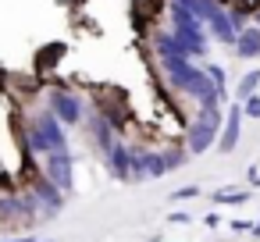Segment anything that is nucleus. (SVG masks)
<instances>
[{"label":"nucleus","mask_w":260,"mask_h":242,"mask_svg":"<svg viewBox=\"0 0 260 242\" xmlns=\"http://www.w3.org/2000/svg\"><path fill=\"white\" fill-rule=\"evenodd\" d=\"M217 132H221V111H217V107L200 111L196 125L185 132V150H189V153H203V150H210V143H217Z\"/></svg>","instance_id":"f03ea898"},{"label":"nucleus","mask_w":260,"mask_h":242,"mask_svg":"<svg viewBox=\"0 0 260 242\" xmlns=\"http://www.w3.org/2000/svg\"><path fill=\"white\" fill-rule=\"evenodd\" d=\"M242 118H260V96H246V103H242Z\"/></svg>","instance_id":"ddd939ff"},{"label":"nucleus","mask_w":260,"mask_h":242,"mask_svg":"<svg viewBox=\"0 0 260 242\" xmlns=\"http://www.w3.org/2000/svg\"><path fill=\"white\" fill-rule=\"evenodd\" d=\"M164 157V167L171 171V167H178V164H189V150L185 146H171L168 153H160Z\"/></svg>","instance_id":"9b49d317"},{"label":"nucleus","mask_w":260,"mask_h":242,"mask_svg":"<svg viewBox=\"0 0 260 242\" xmlns=\"http://www.w3.org/2000/svg\"><path fill=\"white\" fill-rule=\"evenodd\" d=\"M89 132H93V143H96L104 153H107V150L114 146V139H118L114 125H111V121H107V118H104L96 107H93V114H89Z\"/></svg>","instance_id":"423d86ee"},{"label":"nucleus","mask_w":260,"mask_h":242,"mask_svg":"<svg viewBox=\"0 0 260 242\" xmlns=\"http://www.w3.org/2000/svg\"><path fill=\"white\" fill-rule=\"evenodd\" d=\"M168 221H171V224H189V221H192V217H189V214H185V210H182V214H168Z\"/></svg>","instance_id":"2eb2a0df"},{"label":"nucleus","mask_w":260,"mask_h":242,"mask_svg":"<svg viewBox=\"0 0 260 242\" xmlns=\"http://www.w3.org/2000/svg\"><path fill=\"white\" fill-rule=\"evenodd\" d=\"M47 111L61 121V125H79L82 118H86V111H82V100L64 86V82H57L54 89H50V96H47Z\"/></svg>","instance_id":"7ed1b4c3"},{"label":"nucleus","mask_w":260,"mask_h":242,"mask_svg":"<svg viewBox=\"0 0 260 242\" xmlns=\"http://www.w3.org/2000/svg\"><path fill=\"white\" fill-rule=\"evenodd\" d=\"M61 192H72V150H57V153H47L43 157V167H40Z\"/></svg>","instance_id":"20e7f679"},{"label":"nucleus","mask_w":260,"mask_h":242,"mask_svg":"<svg viewBox=\"0 0 260 242\" xmlns=\"http://www.w3.org/2000/svg\"><path fill=\"white\" fill-rule=\"evenodd\" d=\"M239 57H260V29L256 25H242L235 32V47H232Z\"/></svg>","instance_id":"1a4fd4ad"},{"label":"nucleus","mask_w":260,"mask_h":242,"mask_svg":"<svg viewBox=\"0 0 260 242\" xmlns=\"http://www.w3.org/2000/svg\"><path fill=\"white\" fill-rule=\"evenodd\" d=\"M239 125H242V103H232V107H228V121H224L221 139H217V146H221L224 153L235 150V143H239Z\"/></svg>","instance_id":"6e6552de"},{"label":"nucleus","mask_w":260,"mask_h":242,"mask_svg":"<svg viewBox=\"0 0 260 242\" xmlns=\"http://www.w3.org/2000/svg\"><path fill=\"white\" fill-rule=\"evenodd\" d=\"M107 160H111L114 178H121V182H128V178H132V150H128L121 139H114V146L107 150Z\"/></svg>","instance_id":"0eeeda50"},{"label":"nucleus","mask_w":260,"mask_h":242,"mask_svg":"<svg viewBox=\"0 0 260 242\" xmlns=\"http://www.w3.org/2000/svg\"><path fill=\"white\" fill-rule=\"evenodd\" d=\"M217 221H221L217 214H207V217H203V224H207V228H217Z\"/></svg>","instance_id":"f3484780"},{"label":"nucleus","mask_w":260,"mask_h":242,"mask_svg":"<svg viewBox=\"0 0 260 242\" xmlns=\"http://www.w3.org/2000/svg\"><path fill=\"white\" fill-rule=\"evenodd\" d=\"M32 242H36V238H32ZM40 242H50V238H40Z\"/></svg>","instance_id":"aec40b11"},{"label":"nucleus","mask_w":260,"mask_h":242,"mask_svg":"<svg viewBox=\"0 0 260 242\" xmlns=\"http://www.w3.org/2000/svg\"><path fill=\"white\" fill-rule=\"evenodd\" d=\"M153 50H157V57H196V50L185 40H178L175 32H153Z\"/></svg>","instance_id":"39448f33"},{"label":"nucleus","mask_w":260,"mask_h":242,"mask_svg":"<svg viewBox=\"0 0 260 242\" xmlns=\"http://www.w3.org/2000/svg\"><path fill=\"white\" fill-rule=\"evenodd\" d=\"M253 231H256V235H260V221H256V224H253Z\"/></svg>","instance_id":"6ab92c4d"},{"label":"nucleus","mask_w":260,"mask_h":242,"mask_svg":"<svg viewBox=\"0 0 260 242\" xmlns=\"http://www.w3.org/2000/svg\"><path fill=\"white\" fill-rule=\"evenodd\" d=\"M246 199H249V192H235V189L214 192V203H246Z\"/></svg>","instance_id":"f8f14e48"},{"label":"nucleus","mask_w":260,"mask_h":242,"mask_svg":"<svg viewBox=\"0 0 260 242\" xmlns=\"http://www.w3.org/2000/svg\"><path fill=\"white\" fill-rule=\"evenodd\" d=\"M171 25H175V36L178 40H185L192 50H196V57L207 50V36H203V22L189 11V8H182L178 0H171Z\"/></svg>","instance_id":"f257e3e1"},{"label":"nucleus","mask_w":260,"mask_h":242,"mask_svg":"<svg viewBox=\"0 0 260 242\" xmlns=\"http://www.w3.org/2000/svg\"><path fill=\"white\" fill-rule=\"evenodd\" d=\"M260 86V68H253V72H246L242 75V82L235 86V100H246V96H253V89Z\"/></svg>","instance_id":"9d476101"},{"label":"nucleus","mask_w":260,"mask_h":242,"mask_svg":"<svg viewBox=\"0 0 260 242\" xmlns=\"http://www.w3.org/2000/svg\"><path fill=\"white\" fill-rule=\"evenodd\" d=\"M232 228H235V231H249L253 224H249V221H239V217H235V221H232Z\"/></svg>","instance_id":"dca6fc26"},{"label":"nucleus","mask_w":260,"mask_h":242,"mask_svg":"<svg viewBox=\"0 0 260 242\" xmlns=\"http://www.w3.org/2000/svg\"><path fill=\"white\" fill-rule=\"evenodd\" d=\"M0 242H32L29 235H11V238H0Z\"/></svg>","instance_id":"a211bd4d"},{"label":"nucleus","mask_w":260,"mask_h":242,"mask_svg":"<svg viewBox=\"0 0 260 242\" xmlns=\"http://www.w3.org/2000/svg\"><path fill=\"white\" fill-rule=\"evenodd\" d=\"M192 196H200L196 185H185V189H175V192H171V199H192Z\"/></svg>","instance_id":"4468645a"}]
</instances>
